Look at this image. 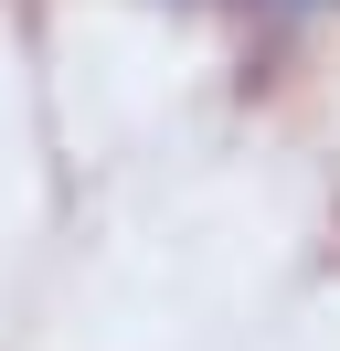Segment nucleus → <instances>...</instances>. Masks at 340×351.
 Listing matches in <instances>:
<instances>
[{"mask_svg":"<svg viewBox=\"0 0 340 351\" xmlns=\"http://www.w3.org/2000/svg\"><path fill=\"white\" fill-rule=\"evenodd\" d=\"M287 11H319V0H287Z\"/></svg>","mask_w":340,"mask_h":351,"instance_id":"f257e3e1","label":"nucleus"}]
</instances>
